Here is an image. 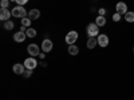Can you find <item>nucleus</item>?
Instances as JSON below:
<instances>
[{
  "label": "nucleus",
  "mask_w": 134,
  "mask_h": 100,
  "mask_svg": "<svg viewBox=\"0 0 134 100\" xmlns=\"http://www.w3.org/2000/svg\"><path fill=\"white\" fill-rule=\"evenodd\" d=\"M95 24L98 26V27H103V26H106V19H105V16H98L97 19H95Z\"/></svg>",
  "instance_id": "16"
},
{
  "label": "nucleus",
  "mask_w": 134,
  "mask_h": 100,
  "mask_svg": "<svg viewBox=\"0 0 134 100\" xmlns=\"http://www.w3.org/2000/svg\"><path fill=\"white\" fill-rule=\"evenodd\" d=\"M125 20L127 21V23H134V12L127 11V12L125 14Z\"/></svg>",
  "instance_id": "17"
},
{
  "label": "nucleus",
  "mask_w": 134,
  "mask_h": 100,
  "mask_svg": "<svg viewBox=\"0 0 134 100\" xmlns=\"http://www.w3.org/2000/svg\"><path fill=\"white\" fill-rule=\"evenodd\" d=\"M12 16L14 17H20V19H23V17H27L28 16V12L26 11V8L23 5H16L15 8H12Z\"/></svg>",
  "instance_id": "1"
},
{
  "label": "nucleus",
  "mask_w": 134,
  "mask_h": 100,
  "mask_svg": "<svg viewBox=\"0 0 134 100\" xmlns=\"http://www.w3.org/2000/svg\"><path fill=\"white\" fill-rule=\"evenodd\" d=\"M97 39H98V46H99V47L105 48V47L109 46V36L105 35V33H100V35H98Z\"/></svg>",
  "instance_id": "6"
},
{
  "label": "nucleus",
  "mask_w": 134,
  "mask_h": 100,
  "mask_svg": "<svg viewBox=\"0 0 134 100\" xmlns=\"http://www.w3.org/2000/svg\"><path fill=\"white\" fill-rule=\"evenodd\" d=\"M0 7L2 8H8L9 7V0H2V2H0Z\"/></svg>",
  "instance_id": "20"
},
{
  "label": "nucleus",
  "mask_w": 134,
  "mask_h": 100,
  "mask_svg": "<svg viewBox=\"0 0 134 100\" xmlns=\"http://www.w3.org/2000/svg\"><path fill=\"white\" fill-rule=\"evenodd\" d=\"M12 70H14V72H15L16 75H23L27 68L24 67V64H19V63H18V64H14Z\"/></svg>",
  "instance_id": "11"
},
{
  "label": "nucleus",
  "mask_w": 134,
  "mask_h": 100,
  "mask_svg": "<svg viewBox=\"0 0 134 100\" xmlns=\"http://www.w3.org/2000/svg\"><path fill=\"white\" fill-rule=\"evenodd\" d=\"M11 16H12V12L8 11V8H0V20H2V21L9 20Z\"/></svg>",
  "instance_id": "8"
},
{
  "label": "nucleus",
  "mask_w": 134,
  "mask_h": 100,
  "mask_svg": "<svg viewBox=\"0 0 134 100\" xmlns=\"http://www.w3.org/2000/svg\"><path fill=\"white\" fill-rule=\"evenodd\" d=\"M31 75H32V70H26V71H24V73H23V76H24V77H30Z\"/></svg>",
  "instance_id": "22"
},
{
  "label": "nucleus",
  "mask_w": 134,
  "mask_h": 100,
  "mask_svg": "<svg viewBox=\"0 0 134 100\" xmlns=\"http://www.w3.org/2000/svg\"><path fill=\"white\" fill-rule=\"evenodd\" d=\"M28 17H30L31 20H36V19H39V17H40V11H39L38 8H32V9H30Z\"/></svg>",
  "instance_id": "12"
},
{
  "label": "nucleus",
  "mask_w": 134,
  "mask_h": 100,
  "mask_svg": "<svg viewBox=\"0 0 134 100\" xmlns=\"http://www.w3.org/2000/svg\"><path fill=\"white\" fill-rule=\"evenodd\" d=\"M98 14H99L100 16H105V15H106V9H105V8H99V9H98Z\"/></svg>",
  "instance_id": "24"
},
{
  "label": "nucleus",
  "mask_w": 134,
  "mask_h": 100,
  "mask_svg": "<svg viewBox=\"0 0 134 100\" xmlns=\"http://www.w3.org/2000/svg\"><path fill=\"white\" fill-rule=\"evenodd\" d=\"M15 24H14V21L12 20H7V21H3V28L7 29V31H11V29H14Z\"/></svg>",
  "instance_id": "14"
},
{
  "label": "nucleus",
  "mask_w": 134,
  "mask_h": 100,
  "mask_svg": "<svg viewBox=\"0 0 134 100\" xmlns=\"http://www.w3.org/2000/svg\"><path fill=\"white\" fill-rule=\"evenodd\" d=\"M86 32H87L88 38H95V36L99 35V27L95 23H90L86 28Z\"/></svg>",
  "instance_id": "2"
},
{
  "label": "nucleus",
  "mask_w": 134,
  "mask_h": 100,
  "mask_svg": "<svg viewBox=\"0 0 134 100\" xmlns=\"http://www.w3.org/2000/svg\"><path fill=\"white\" fill-rule=\"evenodd\" d=\"M16 3H18V5H24L28 3V0H16Z\"/></svg>",
  "instance_id": "23"
},
{
  "label": "nucleus",
  "mask_w": 134,
  "mask_h": 100,
  "mask_svg": "<svg viewBox=\"0 0 134 100\" xmlns=\"http://www.w3.org/2000/svg\"><path fill=\"white\" fill-rule=\"evenodd\" d=\"M121 16H122V15H119V14L115 12V14L113 15V21H115V23H117V21H119V20H121Z\"/></svg>",
  "instance_id": "21"
},
{
  "label": "nucleus",
  "mask_w": 134,
  "mask_h": 100,
  "mask_svg": "<svg viewBox=\"0 0 134 100\" xmlns=\"http://www.w3.org/2000/svg\"><path fill=\"white\" fill-rule=\"evenodd\" d=\"M26 35H27V38H35L36 36V29H34V28H27V31H26Z\"/></svg>",
  "instance_id": "18"
},
{
  "label": "nucleus",
  "mask_w": 134,
  "mask_h": 100,
  "mask_svg": "<svg viewBox=\"0 0 134 100\" xmlns=\"http://www.w3.org/2000/svg\"><path fill=\"white\" fill-rule=\"evenodd\" d=\"M24 67H26V68L27 70H35L36 68V67H38V61H36V59L35 58H27L26 60H24Z\"/></svg>",
  "instance_id": "4"
},
{
  "label": "nucleus",
  "mask_w": 134,
  "mask_h": 100,
  "mask_svg": "<svg viewBox=\"0 0 134 100\" xmlns=\"http://www.w3.org/2000/svg\"><path fill=\"white\" fill-rule=\"evenodd\" d=\"M27 52L30 53V56L32 58H35V56H39V47H38V44H30V46L27 47Z\"/></svg>",
  "instance_id": "7"
},
{
  "label": "nucleus",
  "mask_w": 134,
  "mask_h": 100,
  "mask_svg": "<svg viewBox=\"0 0 134 100\" xmlns=\"http://www.w3.org/2000/svg\"><path fill=\"white\" fill-rule=\"evenodd\" d=\"M21 20V26H24V27H27V28H30L31 27V19L27 16V17H23V19H20Z\"/></svg>",
  "instance_id": "19"
},
{
  "label": "nucleus",
  "mask_w": 134,
  "mask_h": 100,
  "mask_svg": "<svg viewBox=\"0 0 134 100\" xmlns=\"http://www.w3.org/2000/svg\"><path fill=\"white\" fill-rule=\"evenodd\" d=\"M78 40V32L76 31H70L66 35V43L71 46V44H75V41Z\"/></svg>",
  "instance_id": "3"
},
{
  "label": "nucleus",
  "mask_w": 134,
  "mask_h": 100,
  "mask_svg": "<svg viewBox=\"0 0 134 100\" xmlns=\"http://www.w3.org/2000/svg\"><path fill=\"white\" fill-rule=\"evenodd\" d=\"M67 51H69V53L72 55V56H75V55L79 53V48H78L75 44H71V46H69V49H67Z\"/></svg>",
  "instance_id": "15"
},
{
  "label": "nucleus",
  "mask_w": 134,
  "mask_h": 100,
  "mask_svg": "<svg viewBox=\"0 0 134 100\" xmlns=\"http://www.w3.org/2000/svg\"><path fill=\"white\" fill-rule=\"evenodd\" d=\"M52 48H54V44H52V41H51L50 39H44V40L42 41V51H43L44 53L51 52Z\"/></svg>",
  "instance_id": "5"
},
{
  "label": "nucleus",
  "mask_w": 134,
  "mask_h": 100,
  "mask_svg": "<svg viewBox=\"0 0 134 100\" xmlns=\"http://www.w3.org/2000/svg\"><path fill=\"white\" fill-rule=\"evenodd\" d=\"M9 2H16V0H9Z\"/></svg>",
  "instance_id": "26"
},
{
  "label": "nucleus",
  "mask_w": 134,
  "mask_h": 100,
  "mask_svg": "<svg viewBox=\"0 0 134 100\" xmlns=\"http://www.w3.org/2000/svg\"><path fill=\"white\" fill-rule=\"evenodd\" d=\"M97 44H98L97 38H88V40H87V48L88 49H94L97 47Z\"/></svg>",
  "instance_id": "13"
},
{
  "label": "nucleus",
  "mask_w": 134,
  "mask_h": 100,
  "mask_svg": "<svg viewBox=\"0 0 134 100\" xmlns=\"http://www.w3.org/2000/svg\"><path fill=\"white\" fill-rule=\"evenodd\" d=\"M115 11H117V14H119V15H125V14L127 12V5H126V3L118 2L117 5H115Z\"/></svg>",
  "instance_id": "9"
},
{
  "label": "nucleus",
  "mask_w": 134,
  "mask_h": 100,
  "mask_svg": "<svg viewBox=\"0 0 134 100\" xmlns=\"http://www.w3.org/2000/svg\"><path fill=\"white\" fill-rule=\"evenodd\" d=\"M26 38H27V35H26V32H23V31H19V32H16L14 35V40L16 43H23L26 40Z\"/></svg>",
  "instance_id": "10"
},
{
  "label": "nucleus",
  "mask_w": 134,
  "mask_h": 100,
  "mask_svg": "<svg viewBox=\"0 0 134 100\" xmlns=\"http://www.w3.org/2000/svg\"><path fill=\"white\" fill-rule=\"evenodd\" d=\"M39 58H40V59H44V58H46V53H44V52L39 53Z\"/></svg>",
  "instance_id": "25"
},
{
  "label": "nucleus",
  "mask_w": 134,
  "mask_h": 100,
  "mask_svg": "<svg viewBox=\"0 0 134 100\" xmlns=\"http://www.w3.org/2000/svg\"><path fill=\"white\" fill-rule=\"evenodd\" d=\"M133 53H134V47H133Z\"/></svg>",
  "instance_id": "27"
}]
</instances>
